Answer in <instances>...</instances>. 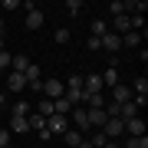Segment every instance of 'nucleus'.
<instances>
[{
  "instance_id": "nucleus-15",
  "label": "nucleus",
  "mask_w": 148,
  "mask_h": 148,
  "mask_svg": "<svg viewBox=\"0 0 148 148\" xmlns=\"http://www.w3.org/2000/svg\"><path fill=\"white\" fill-rule=\"evenodd\" d=\"M10 115H20V119H30L33 115V109H30V102H13V109H10Z\"/></svg>"
},
{
  "instance_id": "nucleus-16",
  "label": "nucleus",
  "mask_w": 148,
  "mask_h": 148,
  "mask_svg": "<svg viewBox=\"0 0 148 148\" xmlns=\"http://www.w3.org/2000/svg\"><path fill=\"white\" fill-rule=\"evenodd\" d=\"M99 79H102V86H106V89H112V86H119V73H115V66H109L106 73L99 76Z\"/></svg>"
},
{
  "instance_id": "nucleus-17",
  "label": "nucleus",
  "mask_w": 148,
  "mask_h": 148,
  "mask_svg": "<svg viewBox=\"0 0 148 148\" xmlns=\"http://www.w3.org/2000/svg\"><path fill=\"white\" fill-rule=\"evenodd\" d=\"M142 40H145V33H138V30H128L125 36H122V46H138Z\"/></svg>"
},
{
  "instance_id": "nucleus-4",
  "label": "nucleus",
  "mask_w": 148,
  "mask_h": 148,
  "mask_svg": "<svg viewBox=\"0 0 148 148\" xmlns=\"http://www.w3.org/2000/svg\"><path fill=\"white\" fill-rule=\"evenodd\" d=\"M40 92H43V99H63V82L59 79H46Z\"/></svg>"
},
{
  "instance_id": "nucleus-19",
  "label": "nucleus",
  "mask_w": 148,
  "mask_h": 148,
  "mask_svg": "<svg viewBox=\"0 0 148 148\" xmlns=\"http://www.w3.org/2000/svg\"><path fill=\"white\" fill-rule=\"evenodd\" d=\"M36 115H43V119L53 115V99H40L36 102Z\"/></svg>"
},
{
  "instance_id": "nucleus-32",
  "label": "nucleus",
  "mask_w": 148,
  "mask_h": 148,
  "mask_svg": "<svg viewBox=\"0 0 148 148\" xmlns=\"http://www.w3.org/2000/svg\"><path fill=\"white\" fill-rule=\"evenodd\" d=\"M3 30H7V27H3V16H0V36H3Z\"/></svg>"
},
{
  "instance_id": "nucleus-25",
  "label": "nucleus",
  "mask_w": 148,
  "mask_h": 148,
  "mask_svg": "<svg viewBox=\"0 0 148 148\" xmlns=\"http://www.w3.org/2000/svg\"><path fill=\"white\" fill-rule=\"evenodd\" d=\"M69 36H73V33H69V30H66V27H59V30H56V33H53V40H56V43H59V46H66V43H69Z\"/></svg>"
},
{
  "instance_id": "nucleus-22",
  "label": "nucleus",
  "mask_w": 148,
  "mask_h": 148,
  "mask_svg": "<svg viewBox=\"0 0 148 148\" xmlns=\"http://www.w3.org/2000/svg\"><path fill=\"white\" fill-rule=\"evenodd\" d=\"M122 148H148V138L145 135H138V138H125V145Z\"/></svg>"
},
{
  "instance_id": "nucleus-6",
  "label": "nucleus",
  "mask_w": 148,
  "mask_h": 148,
  "mask_svg": "<svg viewBox=\"0 0 148 148\" xmlns=\"http://www.w3.org/2000/svg\"><path fill=\"white\" fill-rule=\"evenodd\" d=\"M99 43H102V49H106V53H119V49H122V36H119V33H112V30H109Z\"/></svg>"
},
{
  "instance_id": "nucleus-3",
  "label": "nucleus",
  "mask_w": 148,
  "mask_h": 148,
  "mask_svg": "<svg viewBox=\"0 0 148 148\" xmlns=\"http://www.w3.org/2000/svg\"><path fill=\"white\" fill-rule=\"evenodd\" d=\"M46 132H49V135L69 132V115H49V119H46Z\"/></svg>"
},
{
  "instance_id": "nucleus-8",
  "label": "nucleus",
  "mask_w": 148,
  "mask_h": 148,
  "mask_svg": "<svg viewBox=\"0 0 148 148\" xmlns=\"http://www.w3.org/2000/svg\"><path fill=\"white\" fill-rule=\"evenodd\" d=\"M138 135H145V122H142V115L125 122V138H138Z\"/></svg>"
},
{
  "instance_id": "nucleus-20",
  "label": "nucleus",
  "mask_w": 148,
  "mask_h": 148,
  "mask_svg": "<svg viewBox=\"0 0 148 148\" xmlns=\"http://www.w3.org/2000/svg\"><path fill=\"white\" fill-rule=\"evenodd\" d=\"M69 112H73V106L66 99H53V115H69Z\"/></svg>"
},
{
  "instance_id": "nucleus-18",
  "label": "nucleus",
  "mask_w": 148,
  "mask_h": 148,
  "mask_svg": "<svg viewBox=\"0 0 148 148\" xmlns=\"http://www.w3.org/2000/svg\"><path fill=\"white\" fill-rule=\"evenodd\" d=\"M27 66H30L27 56H13L10 59V73H27Z\"/></svg>"
},
{
  "instance_id": "nucleus-24",
  "label": "nucleus",
  "mask_w": 148,
  "mask_h": 148,
  "mask_svg": "<svg viewBox=\"0 0 148 148\" xmlns=\"http://www.w3.org/2000/svg\"><path fill=\"white\" fill-rule=\"evenodd\" d=\"M27 122H30V128H33V132H43V128H46V119H43V115H30Z\"/></svg>"
},
{
  "instance_id": "nucleus-26",
  "label": "nucleus",
  "mask_w": 148,
  "mask_h": 148,
  "mask_svg": "<svg viewBox=\"0 0 148 148\" xmlns=\"http://www.w3.org/2000/svg\"><path fill=\"white\" fill-rule=\"evenodd\" d=\"M109 10H112V16H122V13H125V0H112Z\"/></svg>"
},
{
  "instance_id": "nucleus-2",
  "label": "nucleus",
  "mask_w": 148,
  "mask_h": 148,
  "mask_svg": "<svg viewBox=\"0 0 148 148\" xmlns=\"http://www.w3.org/2000/svg\"><path fill=\"white\" fill-rule=\"evenodd\" d=\"M69 119H73V125H76V132H79V135L92 132V128H89V119H86V106H76L73 112H69Z\"/></svg>"
},
{
  "instance_id": "nucleus-14",
  "label": "nucleus",
  "mask_w": 148,
  "mask_h": 148,
  "mask_svg": "<svg viewBox=\"0 0 148 148\" xmlns=\"http://www.w3.org/2000/svg\"><path fill=\"white\" fill-rule=\"evenodd\" d=\"M128 30H132V16H125V13H122V16H115V30H112V33H119V36H125Z\"/></svg>"
},
{
  "instance_id": "nucleus-13",
  "label": "nucleus",
  "mask_w": 148,
  "mask_h": 148,
  "mask_svg": "<svg viewBox=\"0 0 148 148\" xmlns=\"http://www.w3.org/2000/svg\"><path fill=\"white\" fill-rule=\"evenodd\" d=\"M138 112H142V109H138L135 102H125V106L119 109V119H122V122H128V119H138Z\"/></svg>"
},
{
  "instance_id": "nucleus-10",
  "label": "nucleus",
  "mask_w": 148,
  "mask_h": 148,
  "mask_svg": "<svg viewBox=\"0 0 148 148\" xmlns=\"http://www.w3.org/2000/svg\"><path fill=\"white\" fill-rule=\"evenodd\" d=\"M43 20H46V16H43V10H36V7H33V10H27V27H30V30H40Z\"/></svg>"
},
{
  "instance_id": "nucleus-33",
  "label": "nucleus",
  "mask_w": 148,
  "mask_h": 148,
  "mask_svg": "<svg viewBox=\"0 0 148 148\" xmlns=\"http://www.w3.org/2000/svg\"><path fill=\"white\" fill-rule=\"evenodd\" d=\"M0 53H3V36H0Z\"/></svg>"
},
{
  "instance_id": "nucleus-29",
  "label": "nucleus",
  "mask_w": 148,
  "mask_h": 148,
  "mask_svg": "<svg viewBox=\"0 0 148 148\" xmlns=\"http://www.w3.org/2000/svg\"><path fill=\"white\" fill-rule=\"evenodd\" d=\"M0 148H10V128H0Z\"/></svg>"
},
{
  "instance_id": "nucleus-31",
  "label": "nucleus",
  "mask_w": 148,
  "mask_h": 148,
  "mask_svg": "<svg viewBox=\"0 0 148 148\" xmlns=\"http://www.w3.org/2000/svg\"><path fill=\"white\" fill-rule=\"evenodd\" d=\"M3 109H7V95L0 92V115H3Z\"/></svg>"
},
{
  "instance_id": "nucleus-27",
  "label": "nucleus",
  "mask_w": 148,
  "mask_h": 148,
  "mask_svg": "<svg viewBox=\"0 0 148 148\" xmlns=\"http://www.w3.org/2000/svg\"><path fill=\"white\" fill-rule=\"evenodd\" d=\"M66 89H79L82 92V76H69V79H66Z\"/></svg>"
},
{
  "instance_id": "nucleus-21",
  "label": "nucleus",
  "mask_w": 148,
  "mask_h": 148,
  "mask_svg": "<svg viewBox=\"0 0 148 148\" xmlns=\"http://www.w3.org/2000/svg\"><path fill=\"white\" fill-rule=\"evenodd\" d=\"M106 33H109V23H106V20H92V36H99V40H102Z\"/></svg>"
},
{
  "instance_id": "nucleus-11",
  "label": "nucleus",
  "mask_w": 148,
  "mask_h": 148,
  "mask_svg": "<svg viewBox=\"0 0 148 148\" xmlns=\"http://www.w3.org/2000/svg\"><path fill=\"white\" fill-rule=\"evenodd\" d=\"M82 138H86V135H79L76 128H69V132H63V145H66V148H79Z\"/></svg>"
},
{
  "instance_id": "nucleus-5",
  "label": "nucleus",
  "mask_w": 148,
  "mask_h": 148,
  "mask_svg": "<svg viewBox=\"0 0 148 148\" xmlns=\"http://www.w3.org/2000/svg\"><path fill=\"white\" fill-rule=\"evenodd\" d=\"M86 119H89V128H102V125L109 122L106 109H86Z\"/></svg>"
},
{
  "instance_id": "nucleus-12",
  "label": "nucleus",
  "mask_w": 148,
  "mask_h": 148,
  "mask_svg": "<svg viewBox=\"0 0 148 148\" xmlns=\"http://www.w3.org/2000/svg\"><path fill=\"white\" fill-rule=\"evenodd\" d=\"M10 132H13V135L30 132V122H27V119H20V115H10Z\"/></svg>"
},
{
  "instance_id": "nucleus-28",
  "label": "nucleus",
  "mask_w": 148,
  "mask_h": 148,
  "mask_svg": "<svg viewBox=\"0 0 148 148\" xmlns=\"http://www.w3.org/2000/svg\"><path fill=\"white\" fill-rule=\"evenodd\" d=\"M86 49H89V53H95V49H102V43H99V36H89V40H86Z\"/></svg>"
},
{
  "instance_id": "nucleus-7",
  "label": "nucleus",
  "mask_w": 148,
  "mask_h": 148,
  "mask_svg": "<svg viewBox=\"0 0 148 148\" xmlns=\"http://www.w3.org/2000/svg\"><path fill=\"white\" fill-rule=\"evenodd\" d=\"M112 102H115V106H125V102H132V89H128V86H112Z\"/></svg>"
},
{
  "instance_id": "nucleus-30",
  "label": "nucleus",
  "mask_w": 148,
  "mask_h": 148,
  "mask_svg": "<svg viewBox=\"0 0 148 148\" xmlns=\"http://www.w3.org/2000/svg\"><path fill=\"white\" fill-rule=\"evenodd\" d=\"M102 148H122V142H112V138H109V142L102 145Z\"/></svg>"
},
{
  "instance_id": "nucleus-1",
  "label": "nucleus",
  "mask_w": 148,
  "mask_h": 148,
  "mask_svg": "<svg viewBox=\"0 0 148 148\" xmlns=\"http://www.w3.org/2000/svg\"><path fill=\"white\" fill-rule=\"evenodd\" d=\"M99 132L106 138H112V142H122V138H125V122H122V119H109Z\"/></svg>"
},
{
  "instance_id": "nucleus-9",
  "label": "nucleus",
  "mask_w": 148,
  "mask_h": 148,
  "mask_svg": "<svg viewBox=\"0 0 148 148\" xmlns=\"http://www.w3.org/2000/svg\"><path fill=\"white\" fill-rule=\"evenodd\" d=\"M7 86H10V92H23L27 89V76L23 73H7Z\"/></svg>"
},
{
  "instance_id": "nucleus-23",
  "label": "nucleus",
  "mask_w": 148,
  "mask_h": 148,
  "mask_svg": "<svg viewBox=\"0 0 148 148\" xmlns=\"http://www.w3.org/2000/svg\"><path fill=\"white\" fill-rule=\"evenodd\" d=\"M66 13L69 16H79L82 13V0H66Z\"/></svg>"
}]
</instances>
